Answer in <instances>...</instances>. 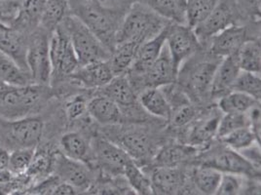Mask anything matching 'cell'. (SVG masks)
Wrapping results in <instances>:
<instances>
[{
	"label": "cell",
	"mask_w": 261,
	"mask_h": 195,
	"mask_svg": "<svg viewBox=\"0 0 261 195\" xmlns=\"http://www.w3.org/2000/svg\"><path fill=\"white\" fill-rule=\"evenodd\" d=\"M69 9L94 33L111 53L116 47V34L120 22L114 12L102 8L91 0H69Z\"/></svg>",
	"instance_id": "obj_1"
},
{
	"label": "cell",
	"mask_w": 261,
	"mask_h": 195,
	"mask_svg": "<svg viewBox=\"0 0 261 195\" xmlns=\"http://www.w3.org/2000/svg\"><path fill=\"white\" fill-rule=\"evenodd\" d=\"M49 88L40 84L22 86L0 84V109L8 116L21 118L37 109L49 97Z\"/></svg>",
	"instance_id": "obj_2"
},
{
	"label": "cell",
	"mask_w": 261,
	"mask_h": 195,
	"mask_svg": "<svg viewBox=\"0 0 261 195\" xmlns=\"http://www.w3.org/2000/svg\"><path fill=\"white\" fill-rule=\"evenodd\" d=\"M163 20L162 17L142 3L134 5L120 23L116 34V45L132 40L143 43L167 26Z\"/></svg>",
	"instance_id": "obj_3"
},
{
	"label": "cell",
	"mask_w": 261,
	"mask_h": 195,
	"mask_svg": "<svg viewBox=\"0 0 261 195\" xmlns=\"http://www.w3.org/2000/svg\"><path fill=\"white\" fill-rule=\"evenodd\" d=\"M61 25L68 33L79 65L109 60V49L76 16H66Z\"/></svg>",
	"instance_id": "obj_4"
},
{
	"label": "cell",
	"mask_w": 261,
	"mask_h": 195,
	"mask_svg": "<svg viewBox=\"0 0 261 195\" xmlns=\"http://www.w3.org/2000/svg\"><path fill=\"white\" fill-rule=\"evenodd\" d=\"M49 54L52 66L51 81L71 76L80 65L68 33L62 25L50 33Z\"/></svg>",
	"instance_id": "obj_5"
},
{
	"label": "cell",
	"mask_w": 261,
	"mask_h": 195,
	"mask_svg": "<svg viewBox=\"0 0 261 195\" xmlns=\"http://www.w3.org/2000/svg\"><path fill=\"white\" fill-rule=\"evenodd\" d=\"M48 33L40 28L28 39L27 65L34 84L48 86L51 82L52 66L49 54Z\"/></svg>",
	"instance_id": "obj_6"
},
{
	"label": "cell",
	"mask_w": 261,
	"mask_h": 195,
	"mask_svg": "<svg viewBox=\"0 0 261 195\" xmlns=\"http://www.w3.org/2000/svg\"><path fill=\"white\" fill-rule=\"evenodd\" d=\"M166 45L174 62V67L179 74L180 65L198 51L199 39L192 28L174 22L168 27Z\"/></svg>",
	"instance_id": "obj_7"
},
{
	"label": "cell",
	"mask_w": 261,
	"mask_h": 195,
	"mask_svg": "<svg viewBox=\"0 0 261 195\" xmlns=\"http://www.w3.org/2000/svg\"><path fill=\"white\" fill-rule=\"evenodd\" d=\"M7 137L17 149H35L43 136L44 123L37 116L12 120L7 126Z\"/></svg>",
	"instance_id": "obj_8"
},
{
	"label": "cell",
	"mask_w": 261,
	"mask_h": 195,
	"mask_svg": "<svg viewBox=\"0 0 261 195\" xmlns=\"http://www.w3.org/2000/svg\"><path fill=\"white\" fill-rule=\"evenodd\" d=\"M52 173L78 190L86 189L91 183V177L86 165L82 161L65 156L64 153L55 154Z\"/></svg>",
	"instance_id": "obj_9"
},
{
	"label": "cell",
	"mask_w": 261,
	"mask_h": 195,
	"mask_svg": "<svg viewBox=\"0 0 261 195\" xmlns=\"http://www.w3.org/2000/svg\"><path fill=\"white\" fill-rule=\"evenodd\" d=\"M203 165L218 169L222 173L236 174L249 177L258 175L257 167L245 158L241 152L233 151L229 148L215 153Z\"/></svg>",
	"instance_id": "obj_10"
},
{
	"label": "cell",
	"mask_w": 261,
	"mask_h": 195,
	"mask_svg": "<svg viewBox=\"0 0 261 195\" xmlns=\"http://www.w3.org/2000/svg\"><path fill=\"white\" fill-rule=\"evenodd\" d=\"M92 147L97 161L109 173H124L125 166L132 160L122 148L106 139H96Z\"/></svg>",
	"instance_id": "obj_11"
},
{
	"label": "cell",
	"mask_w": 261,
	"mask_h": 195,
	"mask_svg": "<svg viewBox=\"0 0 261 195\" xmlns=\"http://www.w3.org/2000/svg\"><path fill=\"white\" fill-rule=\"evenodd\" d=\"M28 40L22 32L0 22V52L8 56L23 70L29 71L27 65Z\"/></svg>",
	"instance_id": "obj_12"
},
{
	"label": "cell",
	"mask_w": 261,
	"mask_h": 195,
	"mask_svg": "<svg viewBox=\"0 0 261 195\" xmlns=\"http://www.w3.org/2000/svg\"><path fill=\"white\" fill-rule=\"evenodd\" d=\"M142 77L144 84L147 87L160 88L174 84L176 81L178 71L174 67V62L166 44L157 60L142 75Z\"/></svg>",
	"instance_id": "obj_13"
},
{
	"label": "cell",
	"mask_w": 261,
	"mask_h": 195,
	"mask_svg": "<svg viewBox=\"0 0 261 195\" xmlns=\"http://www.w3.org/2000/svg\"><path fill=\"white\" fill-rule=\"evenodd\" d=\"M233 25V12L227 0H220L217 7L207 18L195 27L198 39H207Z\"/></svg>",
	"instance_id": "obj_14"
},
{
	"label": "cell",
	"mask_w": 261,
	"mask_h": 195,
	"mask_svg": "<svg viewBox=\"0 0 261 195\" xmlns=\"http://www.w3.org/2000/svg\"><path fill=\"white\" fill-rule=\"evenodd\" d=\"M241 71L237 54L223 57L218 63L213 77L211 94L214 97H222L229 93Z\"/></svg>",
	"instance_id": "obj_15"
},
{
	"label": "cell",
	"mask_w": 261,
	"mask_h": 195,
	"mask_svg": "<svg viewBox=\"0 0 261 195\" xmlns=\"http://www.w3.org/2000/svg\"><path fill=\"white\" fill-rule=\"evenodd\" d=\"M114 76L109 61H97L79 65L69 77L86 88H99L109 84Z\"/></svg>",
	"instance_id": "obj_16"
},
{
	"label": "cell",
	"mask_w": 261,
	"mask_h": 195,
	"mask_svg": "<svg viewBox=\"0 0 261 195\" xmlns=\"http://www.w3.org/2000/svg\"><path fill=\"white\" fill-rule=\"evenodd\" d=\"M168 27L169 25H167L163 30L160 33H157L155 36L141 44L137 52L135 61L130 68L132 71H134V74L142 76L157 60L166 44Z\"/></svg>",
	"instance_id": "obj_17"
},
{
	"label": "cell",
	"mask_w": 261,
	"mask_h": 195,
	"mask_svg": "<svg viewBox=\"0 0 261 195\" xmlns=\"http://www.w3.org/2000/svg\"><path fill=\"white\" fill-rule=\"evenodd\" d=\"M247 31L244 27L231 25L220 33L213 36L211 52L217 57H226L237 54L246 41Z\"/></svg>",
	"instance_id": "obj_18"
},
{
	"label": "cell",
	"mask_w": 261,
	"mask_h": 195,
	"mask_svg": "<svg viewBox=\"0 0 261 195\" xmlns=\"http://www.w3.org/2000/svg\"><path fill=\"white\" fill-rule=\"evenodd\" d=\"M218 63L207 60L189 67L185 76V84L196 97H203L207 92H211L213 77Z\"/></svg>",
	"instance_id": "obj_19"
},
{
	"label": "cell",
	"mask_w": 261,
	"mask_h": 195,
	"mask_svg": "<svg viewBox=\"0 0 261 195\" xmlns=\"http://www.w3.org/2000/svg\"><path fill=\"white\" fill-rule=\"evenodd\" d=\"M149 179L153 193L173 194L181 188L185 177L182 171L176 167L157 166Z\"/></svg>",
	"instance_id": "obj_20"
},
{
	"label": "cell",
	"mask_w": 261,
	"mask_h": 195,
	"mask_svg": "<svg viewBox=\"0 0 261 195\" xmlns=\"http://www.w3.org/2000/svg\"><path fill=\"white\" fill-rule=\"evenodd\" d=\"M47 0H22L12 27L20 32L39 28L40 19Z\"/></svg>",
	"instance_id": "obj_21"
},
{
	"label": "cell",
	"mask_w": 261,
	"mask_h": 195,
	"mask_svg": "<svg viewBox=\"0 0 261 195\" xmlns=\"http://www.w3.org/2000/svg\"><path fill=\"white\" fill-rule=\"evenodd\" d=\"M89 114L102 125H114L121 120V109L110 98L98 96L88 102Z\"/></svg>",
	"instance_id": "obj_22"
},
{
	"label": "cell",
	"mask_w": 261,
	"mask_h": 195,
	"mask_svg": "<svg viewBox=\"0 0 261 195\" xmlns=\"http://www.w3.org/2000/svg\"><path fill=\"white\" fill-rule=\"evenodd\" d=\"M138 102L148 113L159 118L170 119L172 108L160 88L147 87L138 98Z\"/></svg>",
	"instance_id": "obj_23"
},
{
	"label": "cell",
	"mask_w": 261,
	"mask_h": 195,
	"mask_svg": "<svg viewBox=\"0 0 261 195\" xmlns=\"http://www.w3.org/2000/svg\"><path fill=\"white\" fill-rule=\"evenodd\" d=\"M103 95L110 98L119 108H130L138 103L134 88L124 75L114 76L109 84L103 87Z\"/></svg>",
	"instance_id": "obj_24"
},
{
	"label": "cell",
	"mask_w": 261,
	"mask_h": 195,
	"mask_svg": "<svg viewBox=\"0 0 261 195\" xmlns=\"http://www.w3.org/2000/svg\"><path fill=\"white\" fill-rule=\"evenodd\" d=\"M141 44L139 41L132 40L116 45L108 60L114 76L124 75L130 69Z\"/></svg>",
	"instance_id": "obj_25"
},
{
	"label": "cell",
	"mask_w": 261,
	"mask_h": 195,
	"mask_svg": "<svg viewBox=\"0 0 261 195\" xmlns=\"http://www.w3.org/2000/svg\"><path fill=\"white\" fill-rule=\"evenodd\" d=\"M142 4L163 19L185 22V0H142Z\"/></svg>",
	"instance_id": "obj_26"
},
{
	"label": "cell",
	"mask_w": 261,
	"mask_h": 195,
	"mask_svg": "<svg viewBox=\"0 0 261 195\" xmlns=\"http://www.w3.org/2000/svg\"><path fill=\"white\" fill-rule=\"evenodd\" d=\"M119 147L127 152L133 160L145 158L151 151V142L148 136L141 131L125 133L122 136Z\"/></svg>",
	"instance_id": "obj_27"
},
{
	"label": "cell",
	"mask_w": 261,
	"mask_h": 195,
	"mask_svg": "<svg viewBox=\"0 0 261 195\" xmlns=\"http://www.w3.org/2000/svg\"><path fill=\"white\" fill-rule=\"evenodd\" d=\"M69 11V0H47L39 27L48 33L64 21Z\"/></svg>",
	"instance_id": "obj_28"
},
{
	"label": "cell",
	"mask_w": 261,
	"mask_h": 195,
	"mask_svg": "<svg viewBox=\"0 0 261 195\" xmlns=\"http://www.w3.org/2000/svg\"><path fill=\"white\" fill-rule=\"evenodd\" d=\"M0 82L16 86L33 83L31 75L2 52H0Z\"/></svg>",
	"instance_id": "obj_29"
},
{
	"label": "cell",
	"mask_w": 261,
	"mask_h": 195,
	"mask_svg": "<svg viewBox=\"0 0 261 195\" xmlns=\"http://www.w3.org/2000/svg\"><path fill=\"white\" fill-rule=\"evenodd\" d=\"M237 56L241 70L260 75V40H246L240 48Z\"/></svg>",
	"instance_id": "obj_30"
},
{
	"label": "cell",
	"mask_w": 261,
	"mask_h": 195,
	"mask_svg": "<svg viewBox=\"0 0 261 195\" xmlns=\"http://www.w3.org/2000/svg\"><path fill=\"white\" fill-rule=\"evenodd\" d=\"M258 103L259 101L247 94L230 91L219 100L218 107L224 113H247Z\"/></svg>",
	"instance_id": "obj_31"
},
{
	"label": "cell",
	"mask_w": 261,
	"mask_h": 195,
	"mask_svg": "<svg viewBox=\"0 0 261 195\" xmlns=\"http://www.w3.org/2000/svg\"><path fill=\"white\" fill-rule=\"evenodd\" d=\"M220 0H185V22L194 29L214 11Z\"/></svg>",
	"instance_id": "obj_32"
},
{
	"label": "cell",
	"mask_w": 261,
	"mask_h": 195,
	"mask_svg": "<svg viewBox=\"0 0 261 195\" xmlns=\"http://www.w3.org/2000/svg\"><path fill=\"white\" fill-rule=\"evenodd\" d=\"M54 156L50 150L45 148L39 149L37 145L34 151L32 163L24 175L30 179L32 183L37 178L49 176L53 170Z\"/></svg>",
	"instance_id": "obj_33"
},
{
	"label": "cell",
	"mask_w": 261,
	"mask_h": 195,
	"mask_svg": "<svg viewBox=\"0 0 261 195\" xmlns=\"http://www.w3.org/2000/svg\"><path fill=\"white\" fill-rule=\"evenodd\" d=\"M61 147L65 156L82 162L87 159L90 152V147L85 138L75 132L64 135L61 139Z\"/></svg>",
	"instance_id": "obj_34"
},
{
	"label": "cell",
	"mask_w": 261,
	"mask_h": 195,
	"mask_svg": "<svg viewBox=\"0 0 261 195\" xmlns=\"http://www.w3.org/2000/svg\"><path fill=\"white\" fill-rule=\"evenodd\" d=\"M196 149L192 145H178V144H172L165 147L157 154L155 158V163L157 166H171L176 167L185 159L191 157L195 153Z\"/></svg>",
	"instance_id": "obj_35"
},
{
	"label": "cell",
	"mask_w": 261,
	"mask_h": 195,
	"mask_svg": "<svg viewBox=\"0 0 261 195\" xmlns=\"http://www.w3.org/2000/svg\"><path fill=\"white\" fill-rule=\"evenodd\" d=\"M222 172L213 167L203 165L194 173V183L204 194H217Z\"/></svg>",
	"instance_id": "obj_36"
},
{
	"label": "cell",
	"mask_w": 261,
	"mask_h": 195,
	"mask_svg": "<svg viewBox=\"0 0 261 195\" xmlns=\"http://www.w3.org/2000/svg\"><path fill=\"white\" fill-rule=\"evenodd\" d=\"M219 116H211L196 123L190 134V145L205 144L217 136Z\"/></svg>",
	"instance_id": "obj_37"
},
{
	"label": "cell",
	"mask_w": 261,
	"mask_h": 195,
	"mask_svg": "<svg viewBox=\"0 0 261 195\" xmlns=\"http://www.w3.org/2000/svg\"><path fill=\"white\" fill-rule=\"evenodd\" d=\"M123 175L126 177L134 191H136L139 194H152L150 179L142 172L138 167V165L134 162L133 159L125 166Z\"/></svg>",
	"instance_id": "obj_38"
},
{
	"label": "cell",
	"mask_w": 261,
	"mask_h": 195,
	"mask_svg": "<svg viewBox=\"0 0 261 195\" xmlns=\"http://www.w3.org/2000/svg\"><path fill=\"white\" fill-rule=\"evenodd\" d=\"M231 91H237L247 94L250 97L260 101L261 79L258 74L241 70L237 76Z\"/></svg>",
	"instance_id": "obj_39"
},
{
	"label": "cell",
	"mask_w": 261,
	"mask_h": 195,
	"mask_svg": "<svg viewBox=\"0 0 261 195\" xmlns=\"http://www.w3.org/2000/svg\"><path fill=\"white\" fill-rule=\"evenodd\" d=\"M220 140L226 144L227 148L236 152H241L257 142L250 127H243L233 131Z\"/></svg>",
	"instance_id": "obj_40"
},
{
	"label": "cell",
	"mask_w": 261,
	"mask_h": 195,
	"mask_svg": "<svg viewBox=\"0 0 261 195\" xmlns=\"http://www.w3.org/2000/svg\"><path fill=\"white\" fill-rule=\"evenodd\" d=\"M35 149H16L9 153L8 168L15 176H22L27 173L32 160Z\"/></svg>",
	"instance_id": "obj_41"
},
{
	"label": "cell",
	"mask_w": 261,
	"mask_h": 195,
	"mask_svg": "<svg viewBox=\"0 0 261 195\" xmlns=\"http://www.w3.org/2000/svg\"><path fill=\"white\" fill-rule=\"evenodd\" d=\"M250 122L247 113H224L218 123L217 137L219 139L229 133L243 127H249Z\"/></svg>",
	"instance_id": "obj_42"
},
{
	"label": "cell",
	"mask_w": 261,
	"mask_h": 195,
	"mask_svg": "<svg viewBox=\"0 0 261 195\" xmlns=\"http://www.w3.org/2000/svg\"><path fill=\"white\" fill-rule=\"evenodd\" d=\"M195 115L194 107L190 104V102H186L172 109L170 119L175 127H182L194 119Z\"/></svg>",
	"instance_id": "obj_43"
},
{
	"label": "cell",
	"mask_w": 261,
	"mask_h": 195,
	"mask_svg": "<svg viewBox=\"0 0 261 195\" xmlns=\"http://www.w3.org/2000/svg\"><path fill=\"white\" fill-rule=\"evenodd\" d=\"M242 188L241 176L236 174L222 173L217 194H237Z\"/></svg>",
	"instance_id": "obj_44"
},
{
	"label": "cell",
	"mask_w": 261,
	"mask_h": 195,
	"mask_svg": "<svg viewBox=\"0 0 261 195\" xmlns=\"http://www.w3.org/2000/svg\"><path fill=\"white\" fill-rule=\"evenodd\" d=\"M87 100L83 96L72 97L65 105V113L69 120L78 119L84 115L87 110Z\"/></svg>",
	"instance_id": "obj_45"
},
{
	"label": "cell",
	"mask_w": 261,
	"mask_h": 195,
	"mask_svg": "<svg viewBox=\"0 0 261 195\" xmlns=\"http://www.w3.org/2000/svg\"><path fill=\"white\" fill-rule=\"evenodd\" d=\"M20 3L17 0H0V22H13L19 12Z\"/></svg>",
	"instance_id": "obj_46"
},
{
	"label": "cell",
	"mask_w": 261,
	"mask_h": 195,
	"mask_svg": "<svg viewBox=\"0 0 261 195\" xmlns=\"http://www.w3.org/2000/svg\"><path fill=\"white\" fill-rule=\"evenodd\" d=\"M9 162V152L5 149L0 148V170H4L8 168Z\"/></svg>",
	"instance_id": "obj_47"
},
{
	"label": "cell",
	"mask_w": 261,
	"mask_h": 195,
	"mask_svg": "<svg viewBox=\"0 0 261 195\" xmlns=\"http://www.w3.org/2000/svg\"><path fill=\"white\" fill-rule=\"evenodd\" d=\"M13 193L11 182L9 184H0V195Z\"/></svg>",
	"instance_id": "obj_48"
},
{
	"label": "cell",
	"mask_w": 261,
	"mask_h": 195,
	"mask_svg": "<svg viewBox=\"0 0 261 195\" xmlns=\"http://www.w3.org/2000/svg\"><path fill=\"white\" fill-rule=\"evenodd\" d=\"M91 1H95V2H99V1H102V0H91Z\"/></svg>",
	"instance_id": "obj_49"
},
{
	"label": "cell",
	"mask_w": 261,
	"mask_h": 195,
	"mask_svg": "<svg viewBox=\"0 0 261 195\" xmlns=\"http://www.w3.org/2000/svg\"><path fill=\"white\" fill-rule=\"evenodd\" d=\"M17 1H18V2H19V3H20V4H21V3H22V0H17Z\"/></svg>",
	"instance_id": "obj_50"
}]
</instances>
